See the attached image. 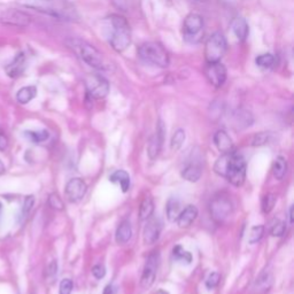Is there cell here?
<instances>
[{"label": "cell", "instance_id": "obj_8", "mask_svg": "<svg viewBox=\"0 0 294 294\" xmlns=\"http://www.w3.org/2000/svg\"><path fill=\"white\" fill-rule=\"evenodd\" d=\"M85 84L88 95L95 99H102L108 95L109 83L101 74H92L87 76Z\"/></svg>", "mask_w": 294, "mask_h": 294}, {"label": "cell", "instance_id": "obj_23", "mask_svg": "<svg viewBox=\"0 0 294 294\" xmlns=\"http://www.w3.org/2000/svg\"><path fill=\"white\" fill-rule=\"evenodd\" d=\"M109 180L111 183L119 184L122 189L123 192H127L130 188V176L127 171L124 170H116L110 175Z\"/></svg>", "mask_w": 294, "mask_h": 294}, {"label": "cell", "instance_id": "obj_47", "mask_svg": "<svg viewBox=\"0 0 294 294\" xmlns=\"http://www.w3.org/2000/svg\"><path fill=\"white\" fill-rule=\"evenodd\" d=\"M154 294H169V293H168V292L165 291V290H159L157 292H155Z\"/></svg>", "mask_w": 294, "mask_h": 294}, {"label": "cell", "instance_id": "obj_25", "mask_svg": "<svg viewBox=\"0 0 294 294\" xmlns=\"http://www.w3.org/2000/svg\"><path fill=\"white\" fill-rule=\"evenodd\" d=\"M167 217L170 222H175L180 214V203L176 198H170L167 202Z\"/></svg>", "mask_w": 294, "mask_h": 294}, {"label": "cell", "instance_id": "obj_37", "mask_svg": "<svg viewBox=\"0 0 294 294\" xmlns=\"http://www.w3.org/2000/svg\"><path fill=\"white\" fill-rule=\"evenodd\" d=\"M35 203V197L34 195H28L25 200V203H23V208H22V218L27 217L29 215V213L31 212L32 207H34Z\"/></svg>", "mask_w": 294, "mask_h": 294}, {"label": "cell", "instance_id": "obj_9", "mask_svg": "<svg viewBox=\"0 0 294 294\" xmlns=\"http://www.w3.org/2000/svg\"><path fill=\"white\" fill-rule=\"evenodd\" d=\"M0 22L5 26L25 28L30 25L31 17L29 14L18 9L9 8L0 14Z\"/></svg>", "mask_w": 294, "mask_h": 294}, {"label": "cell", "instance_id": "obj_36", "mask_svg": "<svg viewBox=\"0 0 294 294\" xmlns=\"http://www.w3.org/2000/svg\"><path fill=\"white\" fill-rule=\"evenodd\" d=\"M272 283H273L272 276H269V275H262V276L258 279V282H256V286H258L260 290L268 291V288L272 286Z\"/></svg>", "mask_w": 294, "mask_h": 294}, {"label": "cell", "instance_id": "obj_14", "mask_svg": "<svg viewBox=\"0 0 294 294\" xmlns=\"http://www.w3.org/2000/svg\"><path fill=\"white\" fill-rule=\"evenodd\" d=\"M26 68H27V57L25 52H20L15 55V58H14L6 67H5V72H6L8 77L17 78L25 73Z\"/></svg>", "mask_w": 294, "mask_h": 294}, {"label": "cell", "instance_id": "obj_13", "mask_svg": "<svg viewBox=\"0 0 294 294\" xmlns=\"http://www.w3.org/2000/svg\"><path fill=\"white\" fill-rule=\"evenodd\" d=\"M87 186L85 182L81 178H73L66 184L64 193L66 197L71 202H77L82 200L86 193Z\"/></svg>", "mask_w": 294, "mask_h": 294}, {"label": "cell", "instance_id": "obj_45", "mask_svg": "<svg viewBox=\"0 0 294 294\" xmlns=\"http://www.w3.org/2000/svg\"><path fill=\"white\" fill-rule=\"evenodd\" d=\"M5 172H6V168H5V166H4V163H3V161L0 160V176L2 175H4Z\"/></svg>", "mask_w": 294, "mask_h": 294}, {"label": "cell", "instance_id": "obj_7", "mask_svg": "<svg viewBox=\"0 0 294 294\" xmlns=\"http://www.w3.org/2000/svg\"><path fill=\"white\" fill-rule=\"evenodd\" d=\"M73 48L76 50V52L79 54L83 61L90 67L98 69V71L105 68L104 57L93 45L82 40H75Z\"/></svg>", "mask_w": 294, "mask_h": 294}, {"label": "cell", "instance_id": "obj_41", "mask_svg": "<svg viewBox=\"0 0 294 294\" xmlns=\"http://www.w3.org/2000/svg\"><path fill=\"white\" fill-rule=\"evenodd\" d=\"M92 275L98 279L104 278L105 275H106V269H105L104 265H101V264L95 265V267L92 268Z\"/></svg>", "mask_w": 294, "mask_h": 294}, {"label": "cell", "instance_id": "obj_17", "mask_svg": "<svg viewBox=\"0 0 294 294\" xmlns=\"http://www.w3.org/2000/svg\"><path fill=\"white\" fill-rule=\"evenodd\" d=\"M214 143H215L218 151L223 154L230 153L233 151V143L229 134L224 131V130H218V131L214 134Z\"/></svg>", "mask_w": 294, "mask_h": 294}, {"label": "cell", "instance_id": "obj_19", "mask_svg": "<svg viewBox=\"0 0 294 294\" xmlns=\"http://www.w3.org/2000/svg\"><path fill=\"white\" fill-rule=\"evenodd\" d=\"M197 216H198L197 207L190 205V206L186 207L183 212H180L179 216L176 221H177V224H178L179 228H188L194 222Z\"/></svg>", "mask_w": 294, "mask_h": 294}, {"label": "cell", "instance_id": "obj_15", "mask_svg": "<svg viewBox=\"0 0 294 294\" xmlns=\"http://www.w3.org/2000/svg\"><path fill=\"white\" fill-rule=\"evenodd\" d=\"M163 132H165V130H163L162 124H160L159 125V129L156 130V132L153 134L151 139H149L147 154L151 160L156 159L159 153H160L161 151V146H162V142H163Z\"/></svg>", "mask_w": 294, "mask_h": 294}, {"label": "cell", "instance_id": "obj_34", "mask_svg": "<svg viewBox=\"0 0 294 294\" xmlns=\"http://www.w3.org/2000/svg\"><path fill=\"white\" fill-rule=\"evenodd\" d=\"M270 133L269 132H260L256 133L255 136H253L251 141V145L253 146H260V145H264L265 143L269 141Z\"/></svg>", "mask_w": 294, "mask_h": 294}, {"label": "cell", "instance_id": "obj_16", "mask_svg": "<svg viewBox=\"0 0 294 294\" xmlns=\"http://www.w3.org/2000/svg\"><path fill=\"white\" fill-rule=\"evenodd\" d=\"M161 233V224L156 220H149L146 224V227L144 228V242L145 244H154V242L157 241L159 237H160Z\"/></svg>", "mask_w": 294, "mask_h": 294}, {"label": "cell", "instance_id": "obj_27", "mask_svg": "<svg viewBox=\"0 0 294 294\" xmlns=\"http://www.w3.org/2000/svg\"><path fill=\"white\" fill-rule=\"evenodd\" d=\"M153 211H154L153 200L152 198L146 197L143 200V202L141 205V209H139V216H141V220L142 221L148 220V218L152 216Z\"/></svg>", "mask_w": 294, "mask_h": 294}, {"label": "cell", "instance_id": "obj_24", "mask_svg": "<svg viewBox=\"0 0 294 294\" xmlns=\"http://www.w3.org/2000/svg\"><path fill=\"white\" fill-rule=\"evenodd\" d=\"M201 167L198 165H189L186 166L182 171V177L189 182H198L201 177Z\"/></svg>", "mask_w": 294, "mask_h": 294}, {"label": "cell", "instance_id": "obj_4", "mask_svg": "<svg viewBox=\"0 0 294 294\" xmlns=\"http://www.w3.org/2000/svg\"><path fill=\"white\" fill-rule=\"evenodd\" d=\"M138 55L143 61L160 68H167L170 63L167 50L157 41H147L141 45L138 49Z\"/></svg>", "mask_w": 294, "mask_h": 294}, {"label": "cell", "instance_id": "obj_33", "mask_svg": "<svg viewBox=\"0 0 294 294\" xmlns=\"http://www.w3.org/2000/svg\"><path fill=\"white\" fill-rule=\"evenodd\" d=\"M285 231H286L285 223L282 221H278V220L274 222L272 229H270V233H272L274 237H282L284 236Z\"/></svg>", "mask_w": 294, "mask_h": 294}, {"label": "cell", "instance_id": "obj_46", "mask_svg": "<svg viewBox=\"0 0 294 294\" xmlns=\"http://www.w3.org/2000/svg\"><path fill=\"white\" fill-rule=\"evenodd\" d=\"M293 209H294V207L292 206V207L290 208V223H291V224L293 223Z\"/></svg>", "mask_w": 294, "mask_h": 294}, {"label": "cell", "instance_id": "obj_3", "mask_svg": "<svg viewBox=\"0 0 294 294\" xmlns=\"http://www.w3.org/2000/svg\"><path fill=\"white\" fill-rule=\"evenodd\" d=\"M108 41L116 52H123L131 44V28L124 16L113 14L106 18Z\"/></svg>", "mask_w": 294, "mask_h": 294}, {"label": "cell", "instance_id": "obj_31", "mask_svg": "<svg viewBox=\"0 0 294 294\" xmlns=\"http://www.w3.org/2000/svg\"><path fill=\"white\" fill-rule=\"evenodd\" d=\"M185 131L183 129L176 130L174 136L171 138V149L172 151H178V149L183 146V144L185 142Z\"/></svg>", "mask_w": 294, "mask_h": 294}, {"label": "cell", "instance_id": "obj_20", "mask_svg": "<svg viewBox=\"0 0 294 294\" xmlns=\"http://www.w3.org/2000/svg\"><path fill=\"white\" fill-rule=\"evenodd\" d=\"M131 236H132V229H131V224H130V222L129 221L121 222L115 233L116 242L121 245L127 244V242L131 239Z\"/></svg>", "mask_w": 294, "mask_h": 294}, {"label": "cell", "instance_id": "obj_18", "mask_svg": "<svg viewBox=\"0 0 294 294\" xmlns=\"http://www.w3.org/2000/svg\"><path fill=\"white\" fill-rule=\"evenodd\" d=\"M231 28L235 36L238 38V40L244 41L246 40L247 37L250 34V28L248 23L242 17H235L231 22Z\"/></svg>", "mask_w": 294, "mask_h": 294}, {"label": "cell", "instance_id": "obj_38", "mask_svg": "<svg viewBox=\"0 0 294 294\" xmlns=\"http://www.w3.org/2000/svg\"><path fill=\"white\" fill-rule=\"evenodd\" d=\"M49 205H50V207H52L53 209H57V211H62V209H63L62 200L60 199L59 195L55 194V193L50 194Z\"/></svg>", "mask_w": 294, "mask_h": 294}, {"label": "cell", "instance_id": "obj_35", "mask_svg": "<svg viewBox=\"0 0 294 294\" xmlns=\"http://www.w3.org/2000/svg\"><path fill=\"white\" fill-rule=\"evenodd\" d=\"M276 203V197L274 194H267L262 200V209L264 213H270Z\"/></svg>", "mask_w": 294, "mask_h": 294}, {"label": "cell", "instance_id": "obj_48", "mask_svg": "<svg viewBox=\"0 0 294 294\" xmlns=\"http://www.w3.org/2000/svg\"><path fill=\"white\" fill-rule=\"evenodd\" d=\"M2 213H3V203L0 202V221H2Z\"/></svg>", "mask_w": 294, "mask_h": 294}, {"label": "cell", "instance_id": "obj_32", "mask_svg": "<svg viewBox=\"0 0 294 294\" xmlns=\"http://www.w3.org/2000/svg\"><path fill=\"white\" fill-rule=\"evenodd\" d=\"M264 235V227L263 225H255L252 228V230L250 232V244H255L259 240H261V238Z\"/></svg>", "mask_w": 294, "mask_h": 294}, {"label": "cell", "instance_id": "obj_29", "mask_svg": "<svg viewBox=\"0 0 294 294\" xmlns=\"http://www.w3.org/2000/svg\"><path fill=\"white\" fill-rule=\"evenodd\" d=\"M172 256H174V259L177 261H180V262H185L190 264L192 262V255H191L190 252L185 251L183 247L177 245L174 247V250H172Z\"/></svg>", "mask_w": 294, "mask_h": 294}, {"label": "cell", "instance_id": "obj_21", "mask_svg": "<svg viewBox=\"0 0 294 294\" xmlns=\"http://www.w3.org/2000/svg\"><path fill=\"white\" fill-rule=\"evenodd\" d=\"M37 96V87L35 85H29L20 88L16 93V100L20 102L21 105H27L35 99Z\"/></svg>", "mask_w": 294, "mask_h": 294}, {"label": "cell", "instance_id": "obj_39", "mask_svg": "<svg viewBox=\"0 0 294 294\" xmlns=\"http://www.w3.org/2000/svg\"><path fill=\"white\" fill-rule=\"evenodd\" d=\"M221 281V276L218 273H213L209 275V277L207 278L206 281V286L209 288V290H212V288L216 287L218 285V283Z\"/></svg>", "mask_w": 294, "mask_h": 294}, {"label": "cell", "instance_id": "obj_12", "mask_svg": "<svg viewBox=\"0 0 294 294\" xmlns=\"http://www.w3.org/2000/svg\"><path fill=\"white\" fill-rule=\"evenodd\" d=\"M232 205L230 200L224 197L214 198L211 203V214L213 218L217 222H223L231 215Z\"/></svg>", "mask_w": 294, "mask_h": 294}, {"label": "cell", "instance_id": "obj_30", "mask_svg": "<svg viewBox=\"0 0 294 294\" xmlns=\"http://www.w3.org/2000/svg\"><path fill=\"white\" fill-rule=\"evenodd\" d=\"M25 136L34 144H40L48 141L50 133L48 130H39V131H26Z\"/></svg>", "mask_w": 294, "mask_h": 294}, {"label": "cell", "instance_id": "obj_22", "mask_svg": "<svg viewBox=\"0 0 294 294\" xmlns=\"http://www.w3.org/2000/svg\"><path fill=\"white\" fill-rule=\"evenodd\" d=\"M233 123H235V125H237L239 129L247 128L253 123V116L251 115L250 111L239 109L233 114Z\"/></svg>", "mask_w": 294, "mask_h": 294}, {"label": "cell", "instance_id": "obj_1", "mask_svg": "<svg viewBox=\"0 0 294 294\" xmlns=\"http://www.w3.org/2000/svg\"><path fill=\"white\" fill-rule=\"evenodd\" d=\"M214 170L227 178L232 185L241 186L246 178V161L241 154L232 151L225 153L216 161Z\"/></svg>", "mask_w": 294, "mask_h": 294}, {"label": "cell", "instance_id": "obj_10", "mask_svg": "<svg viewBox=\"0 0 294 294\" xmlns=\"http://www.w3.org/2000/svg\"><path fill=\"white\" fill-rule=\"evenodd\" d=\"M205 75H206L208 82L212 85L215 87H221L227 81L228 72L225 66L218 61L207 63L206 68H205Z\"/></svg>", "mask_w": 294, "mask_h": 294}, {"label": "cell", "instance_id": "obj_6", "mask_svg": "<svg viewBox=\"0 0 294 294\" xmlns=\"http://www.w3.org/2000/svg\"><path fill=\"white\" fill-rule=\"evenodd\" d=\"M228 43L222 32H214L205 44V59L207 63L218 62L227 52Z\"/></svg>", "mask_w": 294, "mask_h": 294}, {"label": "cell", "instance_id": "obj_5", "mask_svg": "<svg viewBox=\"0 0 294 294\" xmlns=\"http://www.w3.org/2000/svg\"><path fill=\"white\" fill-rule=\"evenodd\" d=\"M203 18L197 13H191L184 18L183 38L189 44H198L203 37Z\"/></svg>", "mask_w": 294, "mask_h": 294}, {"label": "cell", "instance_id": "obj_42", "mask_svg": "<svg viewBox=\"0 0 294 294\" xmlns=\"http://www.w3.org/2000/svg\"><path fill=\"white\" fill-rule=\"evenodd\" d=\"M8 147V138L3 130H0V151H6Z\"/></svg>", "mask_w": 294, "mask_h": 294}, {"label": "cell", "instance_id": "obj_2", "mask_svg": "<svg viewBox=\"0 0 294 294\" xmlns=\"http://www.w3.org/2000/svg\"><path fill=\"white\" fill-rule=\"evenodd\" d=\"M17 4L60 20L72 21L77 17L76 9L68 0H17Z\"/></svg>", "mask_w": 294, "mask_h": 294}, {"label": "cell", "instance_id": "obj_28", "mask_svg": "<svg viewBox=\"0 0 294 294\" xmlns=\"http://www.w3.org/2000/svg\"><path fill=\"white\" fill-rule=\"evenodd\" d=\"M255 63L258 64L260 68L270 69L275 66V63H276V58H275V55L270 53L260 54L259 57L255 59Z\"/></svg>", "mask_w": 294, "mask_h": 294}, {"label": "cell", "instance_id": "obj_40", "mask_svg": "<svg viewBox=\"0 0 294 294\" xmlns=\"http://www.w3.org/2000/svg\"><path fill=\"white\" fill-rule=\"evenodd\" d=\"M73 291V282L71 279H62V282L60 283L59 287V294H71Z\"/></svg>", "mask_w": 294, "mask_h": 294}, {"label": "cell", "instance_id": "obj_26", "mask_svg": "<svg viewBox=\"0 0 294 294\" xmlns=\"http://www.w3.org/2000/svg\"><path fill=\"white\" fill-rule=\"evenodd\" d=\"M273 171H274V176L276 177V179L278 180H282L284 177H285L286 171H287V163H286L285 157L278 156L276 160H275Z\"/></svg>", "mask_w": 294, "mask_h": 294}, {"label": "cell", "instance_id": "obj_44", "mask_svg": "<svg viewBox=\"0 0 294 294\" xmlns=\"http://www.w3.org/2000/svg\"><path fill=\"white\" fill-rule=\"evenodd\" d=\"M57 269H58L57 262H55V261H53V262L49 265L48 274H49V275H55V274H57Z\"/></svg>", "mask_w": 294, "mask_h": 294}, {"label": "cell", "instance_id": "obj_11", "mask_svg": "<svg viewBox=\"0 0 294 294\" xmlns=\"http://www.w3.org/2000/svg\"><path fill=\"white\" fill-rule=\"evenodd\" d=\"M157 265H159V254L156 252H154V253H152L147 258L141 278V286L143 288H145V290H147V288L153 285L154 279H155L156 276Z\"/></svg>", "mask_w": 294, "mask_h": 294}, {"label": "cell", "instance_id": "obj_43", "mask_svg": "<svg viewBox=\"0 0 294 294\" xmlns=\"http://www.w3.org/2000/svg\"><path fill=\"white\" fill-rule=\"evenodd\" d=\"M104 294H118V288H116L113 284H108V285L105 287Z\"/></svg>", "mask_w": 294, "mask_h": 294}, {"label": "cell", "instance_id": "obj_49", "mask_svg": "<svg viewBox=\"0 0 294 294\" xmlns=\"http://www.w3.org/2000/svg\"><path fill=\"white\" fill-rule=\"evenodd\" d=\"M198 2H200V3H205V2H208V0H198Z\"/></svg>", "mask_w": 294, "mask_h": 294}]
</instances>
